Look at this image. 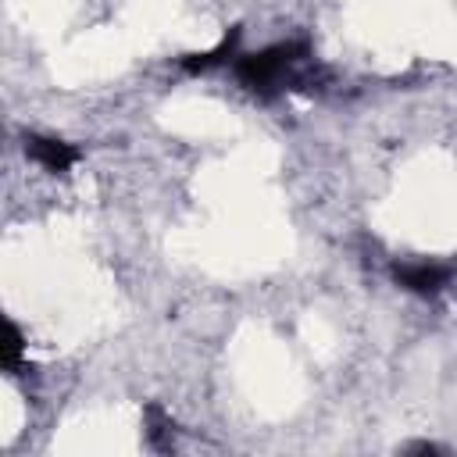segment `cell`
Listing matches in <instances>:
<instances>
[{"instance_id": "6da1fadb", "label": "cell", "mask_w": 457, "mask_h": 457, "mask_svg": "<svg viewBox=\"0 0 457 457\" xmlns=\"http://www.w3.org/2000/svg\"><path fill=\"white\" fill-rule=\"evenodd\" d=\"M236 79L250 93L268 100L282 89H307L318 79V71H314L311 46L303 39H289V43H275V46L257 50V54H239L236 57Z\"/></svg>"}, {"instance_id": "7a4b0ae2", "label": "cell", "mask_w": 457, "mask_h": 457, "mask_svg": "<svg viewBox=\"0 0 457 457\" xmlns=\"http://www.w3.org/2000/svg\"><path fill=\"white\" fill-rule=\"evenodd\" d=\"M393 278H396L403 289L418 293V296H436V293L450 282V268H443V264H428V261H418V264H396V268H393Z\"/></svg>"}, {"instance_id": "3957f363", "label": "cell", "mask_w": 457, "mask_h": 457, "mask_svg": "<svg viewBox=\"0 0 457 457\" xmlns=\"http://www.w3.org/2000/svg\"><path fill=\"white\" fill-rule=\"evenodd\" d=\"M25 154L36 164H43L46 171H68L79 161V150L64 139H54V136H25Z\"/></svg>"}, {"instance_id": "277c9868", "label": "cell", "mask_w": 457, "mask_h": 457, "mask_svg": "<svg viewBox=\"0 0 457 457\" xmlns=\"http://www.w3.org/2000/svg\"><path fill=\"white\" fill-rule=\"evenodd\" d=\"M236 43H239V29H232V32H225L221 36V43L214 46V50H207V54H186L182 61H179V68L182 71H189V75H200V71H211L214 64H221L232 50H236Z\"/></svg>"}, {"instance_id": "5b68a950", "label": "cell", "mask_w": 457, "mask_h": 457, "mask_svg": "<svg viewBox=\"0 0 457 457\" xmlns=\"http://www.w3.org/2000/svg\"><path fill=\"white\" fill-rule=\"evenodd\" d=\"M4 332H7V343H4V364L14 371V368H18V361H21V346H25V343H21V332H18V325H14V321H7V325H4Z\"/></svg>"}]
</instances>
